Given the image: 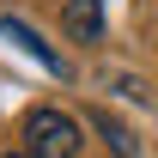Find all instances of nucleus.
<instances>
[{
  "instance_id": "obj_1",
  "label": "nucleus",
  "mask_w": 158,
  "mask_h": 158,
  "mask_svg": "<svg viewBox=\"0 0 158 158\" xmlns=\"http://www.w3.org/2000/svg\"><path fill=\"white\" fill-rule=\"evenodd\" d=\"M79 140H85V134H79V122L61 116V110H49V103L24 116V152H31V158H73Z\"/></svg>"
},
{
  "instance_id": "obj_3",
  "label": "nucleus",
  "mask_w": 158,
  "mask_h": 158,
  "mask_svg": "<svg viewBox=\"0 0 158 158\" xmlns=\"http://www.w3.org/2000/svg\"><path fill=\"white\" fill-rule=\"evenodd\" d=\"M0 37H12V43L24 49V55H37L43 67H49V73H67V67H61V55H55V49H49V43H43V37H37V31H31L24 19H0Z\"/></svg>"
},
{
  "instance_id": "obj_2",
  "label": "nucleus",
  "mask_w": 158,
  "mask_h": 158,
  "mask_svg": "<svg viewBox=\"0 0 158 158\" xmlns=\"http://www.w3.org/2000/svg\"><path fill=\"white\" fill-rule=\"evenodd\" d=\"M61 24H67L73 43H98V37H103V0H67Z\"/></svg>"
},
{
  "instance_id": "obj_5",
  "label": "nucleus",
  "mask_w": 158,
  "mask_h": 158,
  "mask_svg": "<svg viewBox=\"0 0 158 158\" xmlns=\"http://www.w3.org/2000/svg\"><path fill=\"white\" fill-rule=\"evenodd\" d=\"M12 158H31V152H12Z\"/></svg>"
},
{
  "instance_id": "obj_4",
  "label": "nucleus",
  "mask_w": 158,
  "mask_h": 158,
  "mask_svg": "<svg viewBox=\"0 0 158 158\" xmlns=\"http://www.w3.org/2000/svg\"><path fill=\"white\" fill-rule=\"evenodd\" d=\"M91 122H98L103 134H110V146H116V158H134V146H128V134H122V128H116L110 116H91Z\"/></svg>"
}]
</instances>
